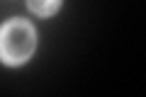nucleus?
I'll list each match as a JSON object with an SVG mask.
<instances>
[{
  "instance_id": "f257e3e1",
  "label": "nucleus",
  "mask_w": 146,
  "mask_h": 97,
  "mask_svg": "<svg viewBox=\"0 0 146 97\" xmlns=\"http://www.w3.org/2000/svg\"><path fill=\"white\" fill-rule=\"evenodd\" d=\"M36 34L27 22L12 20L0 27V61L7 66H20L34 53Z\"/></svg>"
},
{
  "instance_id": "f03ea898",
  "label": "nucleus",
  "mask_w": 146,
  "mask_h": 97,
  "mask_svg": "<svg viewBox=\"0 0 146 97\" xmlns=\"http://www.w3.org/2000/svg\"><path fill=\"white\" fill-rule=\"evenodd\" d=\"M27 5L34 15L39 17H51L54 12L61 7V0H27Z\"/></svg>"
}]
</instances>
